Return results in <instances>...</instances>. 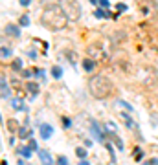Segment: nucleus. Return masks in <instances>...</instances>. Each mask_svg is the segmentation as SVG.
<instances>
[{
    "label": "nucleus",
    "mask_w": 158,
    "mask_h": 165,
    "mask_svg": "<svg viewBox=\"0 0 158 165\" xmlns=\"http://www.w3.org/2000/svg\"><path fill=\"white\" fill-rule=\"evenodd\" d=\"M7 57H11V50L2 46V59H7Z\"/></svg>",
    "instance_id": "nucleus-16"
},
{
    "label": "nucleus",
    "mask_w": 158,
    "mask_h": 165,
    "mask_svg": "<svg viewBox=\"0 0 158 165\" xmlns=\"http://www.w3.org/2000/svg\"><path fill=\"white\" fill-rule=\"evenodd\" d=\"M20 26H29V18L24 15V17H20Z\"/></svg>",
    "instance_id": "nucleus-21"
},
{
    "label": "nucleus",
    "mask_w": 158,
    "mask_h": 165,
    "mask_svg": "<svg viewBox=\"0 0 158 165\" xmlns=\"http://www.w3.org/2000/svg\"><path fill=\"white\" fill-rule=\"evenodd\" d=\"M90 2L94 4V6H97V4H99V0H90Z\"/></svg>",
    "instance_id": "nucleus-33"
},
{
    "label": "nucleus",
    "mask_w": 158,
    "mask_h": 165,
    "mask_svg": "<svg viewBox=\"0 0 158 165\" xmlns=\"http://www.w3.org/2000/svg\"><path fill=\"white\" fill-rule=\"evenodd\" d=\"M118 9H120V11H127V6H125V4H118Z\"/></svg>",
    "instance_id": "nucleus-29"
},
{
    "label": "nucleus",
    "mask_w": 158,
    "mask_h": 165,
    "mask_svg": "<svg viewBox=\"0 0 158 165\" xmlns=\"http://www.w3.org/2000/svg\"><path fill=\"white\" fill-rule=\"evenodd\" d=\"M57 4L61 6L63 11H65L68 20L76 22V20L81 18V6H79L77 0H57Z\"/></svg>",
    "instance_id": "nucleus-3"
},
{
    "label": "nucleus",
    "mask_w": 158,
    "mask_h": 165,
    "mask_svg": "<svg viewBox=\"0 0 158 165\" xmlns=\"http://www.w3.org/2000/svg\"><path fill=\"white\" fill-rule=\"evenodd\" d=\"M88 90H90L92 97L96 99H107L108 96H112L114 92V84L110 79H107L105 75H94L88 79Z\"/></svg>",
    "instance_id": "nucleus-2"
},
{
    "label": "nucleus",
    "mask_w": 158,
    "mask_h": 165,
    "mask_svg": "<svg viewBox=\"0 0 158 165\" xmlns=\"http://www.w3.org/2000/svg\"><path fill=\"white\" fill-rule=\"evenodd\" d=\"M13 70H22V61L20 59H15L13 61Z\"/></svg>",
    "instance_id": "nucleus-19"
},
{
    "label": "nucleus",
    "mask_w": 158,
    "mask_h": 165,
    "mask_svg": "<svg viewBox=\"0 0 158 165\" xmlns=\"http://www.w3.org/2000/svg\"><path fill=\"white\" fill-rule=\"evenodd\" d=\"M94 15H96V18H107V17H110V15L105 13L103 9H96V11H94Z\"/></svg>",
    "instance_id": "nucleus-14"
},
{
    "label": "nucleus",
    "mask_w": 158,
    "mask_h": 165,
    "mask_svg": "<svg viewBox=\"0 0 158 165\" xmlns=\"http://www.w3.org/2000/svg\"><path fill=\"white\" fill-rule=\"evenodd\" d=\"M120 105H121V107H125V110H132V107L129 103H125V101H120Z\"/></svg>",
    "instance_id": "nucleus-27"
},
{
    "label": "nucleus",
    "mask_w": 158,
    "mask_h": 165,
    "mask_svg": "<svg viewBox=\"0 0 158 165\" xmlns=\"http://www.w3.org/2000/svg\"><path fill=\"white\" fill-rule=\"evenodd\" d=\"M11 105H13V108H15V110H24V103H22V99H20V97H15L13 101H11Z\"/></svg>",
    "instance_id": "nucleus-11"
},
{
    "label": "nucleus",
    "mask_w": 158,
    "mask_h": 165,
    "mask_svg": "<svg viewBox=\"0 0 158 165\" xmlns=\"http://www.w3.org/2000/svg\"><path fill=\"white\" fill-rule=\"evenodd\" d=\"M26 90H28L29 94H33V96H37V94H39V84L29 81V83H26Z\"/></svg>",
    "instance_id": "nucleus-10"
},
{
    "label": "nucleus",
    "mask_w": 158,
    "mask_h": 165,
    "mask_svg": "<svg viewBox=\"0 0 158 165\" xmlns=\"http://www.w3.org/2000/svg\"><path fill=\"white\" fill-rule=\"evenodd\" d=\"M99 6H101L103 9H107V7H108V0H99Z\"/></svg>",
    "instance_id": "nucleus-26"
},
{
    "label": "nucleus",
    "mask_w": 158,
    "mask_h": 165,
    "mask_svg": "<svg viewBox=\"0 0 158 165\" xmlns=\"http://www.w3.org/2000/svg\"><path fill=\"white\" fill-rule=\"evenodd\" d=\"M29 4H31V0H20V6H24V7H28Z\"/></svg>",
    "instance_id": "nucleus-28"
},
{
    "label": "nucleus",
    "mask_w": 158,
    "mask_h": 165,
    "mask_svg": "<svg viewBox=\"0 0 158 165\" xmlns=\"http://www.w3.org/2000/svg\"><path fill=\"white\" fill-rule=\"evenodd\" d=\"M121 116H123V119H125V123H127V127H129V128H132V127H134V123H132V119H131L129 116H125V112H123Z\"/></svg>",
    "instance_id": "nucleus-17"
},
{
    "label": "nucleus",
    "mask_w": 158,
    "mask_h": 165,
    "mask_svg": "<svg viewBox=\"0 0 158 165\" xmlns=\"http://www.w3.org/2000/svg\"><path fill=\"white\" fill-rule=\"evenodd\" d=\"M31 151H33L31 147H20V149H18V154L24 156V158H29V156H31Z\"/></svg>",
    "instance_id": "nucleus-12"
},
{
    "label": "nucleus",
    "mask_w": 158,
    "mask_h": 165,
    "mask_svg": "<svg viewBox=\"0 0 158 165\" xmlns=\"http://www.w3.org/2000/svg\"><path fill=\"white\" fill-rule=\"evenodd\" d=\"M39 132H41V138H42V139H50L52 134H53V128H52L48 123H42L41 127H39Z\"/></svg>",
    "instance_id": "nucleus-4"
},
{
    "label": "nucleus",
    "mask_w": 158,
    "mask_h": 165,
    "mask_svg": "<svg viewBox=\"0 0 158 165\" xmlns=\"http://www.w3.org/2000/svg\"><path fill=\"white\" fill-rule=\"evenodd\" d=\"M76 154H77V156L81 158V160H85V158H86V151H85V149H81V147H79L77 151H76Z\"/></svg>",
    "instance_id": "nucleus-18"
},
{
    "label": "nucleus",
    "mask_w": 158,
    "mask_h": 165,
    "mask_svg": "<svg viewBox=\"0 0 158 165\" xmlns=\"http://www.w3.org/2000/svg\"><path fill=\"white\" fill-rule=\"evenodd\" d=\"M0 84H2V97H4V99H7L9 96H11V92H9V88H7V81H6V77H2Z\"/></svg>",
    "instance_id": "nucleus-9"
},
{
    "label": "nucleus",
    "mask_w": 158,
    "mask_h": 165,
    "mask_svg": "<svg viewBox=\"0 0 158 165\" xmlns=\"http://www.w3.org/2000/svg\"><path fill=\"white\" fill-rule=\"evenodd\" d=\"M79 165H88V162H86V160H81V162H79Z\"/></svg>",
    "instance_id": "nucleus-32"
},
{
    "label": "nucleus",
    "mask_w": 158,
    "mask_h": 165,
    "mask_svg": "<svg viewBox=\"0 0 158 165\" xmlns=\"http://www.w3.org/2000/svg\"><path fill=\"white\" fill-rule=\"evenodd\" d=\"M41 22L44 28L52 29V31H61V29L66 28V22H68V17L65 15V11L61 9V6H46L41 13Z\"/></svg>",
    "instance_id": "nucleus-1"
},
{
    "label": "nucleus",
    "mask_w": 158,
    "mask_h": 165,
    "mask_svg": "<svg viewBox=\"0 0 158 165\" xmlns=\"http://www.w3.org/2000/svg\"><path fill=\"white\" fill-rule=\"evenodd\" d=\"M7 128H9V130H11V132H15V130H17V128H18L17 121H15V119H9V121H7Z\"/></svg>",
    "instance_id": "nucleus-15"
},
{
    "label": "nucleus",
    "mask_w": 158,
    "mask_h": 165,
    "mask_svg": "<svg viewBox=\"0 0 158 165\" xmlns=\"http://www.w3.org/2000/svg\"><path fill=\"white\" fill-rule=\"evenodd\" d=\"M90 130H92V134H94V136H96L97 139H99V141H103V139H105V136L101 134V130H99V127H97V123H96V121H92Z\"/></svg>",
    "instance_id": "nucleus-7"
},
{
    "label": "nucleus",
    "mask_w": 158,
    "mask_h": 165,
    "mask_svg": "<svg viewBox=\"0 0 158 165\" xmlns=\"http://www.w3.org/2000/svg\"><path fill=\"white\" fill-rule=\"evenodd\" d=\"M29 147H31L33 151H39V147H37V141H35V139H31V141H29Z\"/></svg>",
    "instance_id": "nucleus-25"
},
{
    "label": "nucleus",
    "mask_w": 158,
    "mask_h": 165,
    "mask_svg": "<svg viewBox=\"0 0 158 165\" xmlns=\"http://www.w3.org/2000/svg\"><path fill=\"white\" fill-rule=\"evenodd\" d=\"M18 132H20V136H28V134H29V132L26 130V128H20V130H18Z\"/></svg>",
    "instance_id": "nucleus-31"
},
{
    "label": "nucleus",
    "mask_w": 158,
    "mask_h": 165,
    "mask_svg": "<svg viewBox=\"0 0 158 165\" xmlns=\"http://www.w3.org/2000/svg\"><path fill=\"white\" fill-rule=\"evenodd\" d=\"M39 158H41V163L42 165H53L52 154L48 152V151H39Z\"/></svg>",
    "instance_id": "nucleus-5"
},
{
    "label": "nucleus",
    "mask_w": 158,
    "mask_h": 165,
    "mask_svg": "<svg viewBox=\"0 0 158 165\" xmlns=\"http://www.w3.org/2000/svg\"><path fill=\"white\" fill-rule=\"evenodd\" d=\"M6 33H9L11 37H20V29H18V26H15V24H7Z\"/></svg>",
    "instance_id": "nucleus-6"
},
{
    "label": "nucleus",
    "mask_w": 158,
    "mask_h": 165,
    "mask_svg": "<svg viewBox=\"0 0 158 165\" xmlns=\"http://www.w3.org/2000/svg\"><path fill=\"white\" fill-rule=\"evenodd\" d=\"M20 165H26V163H22V162H20Z\"/></svg>",
    "instance_id": "nucleus-34"
},
{
    "label": "nucleus",
    "mask_w": 158,
    "mask_h": 165,
    "mask_svg": "<svg viewBox=\"0 0 158 165\" xmlns=\"http://www.w3.org/2000/svg\"><path fill=\"white\" fill-rule=\"evenodd\" d=\"M144 165H158V160H156V158H151L149 162H145Z\"/></svg>",
    "instance_id": "nucleus-23"
},
{
    "label": "nucleus",
    "mask_w": 158,
    "mask_h": 165,
    "mask_svg": "<svg viewBox=\"0 0 158 165\" xmlns=\"http://www.w3.org/2000/svg\"><path fill=\"white\" fill-rule=\"evenodd\" d=\"M134 158H136V160H142V158H144V152H142L140 149H136V154H134Z\"/></svg>",
    "instance_id": "nucleus-24"
},
{
    "label": "nucleus",
    "mask_w": 158,
    "mask_h": 165,
    "mask_svg": "<svg viewBox=\"0 0 158 165\" xmlns=\"http://www.w3.org/2000/svg\"><path fill=\"white\" fill-rule=\"evenodd\" d=\"M83 70H86V72H92L94 68H96V61L94 59H83Z\"/></svg>",
    "instance_id": "nucleus-8"
},
{
    "label": "nucleus",
    "mask_w": 158,
    "mask_h": 165,
    "mask_svg": "<svg viewBox=\"0 0 158 165\" xmlns=\"http://www.w3.org/2000/svg\"><path fill=\"white\" fill-rule=\"evenodd\" d=\"M88 53H90V55H97V53H99V52H97L96 48H90V50H88Z\"/></svg>",
    "instance_id": "nucleus-30"
},
{
    "label": "nucleus",
    "mask_w": 158,
    "mask_h": 165,
    "mask_svg": "<svg viewBox=\"0 0 158 165\" xmlns=\"http://www.w3.org/2000/svg\"><path fill=\"white\" fill-rule=\"evenodd\" d=\"M57 165H68L66 156H59V158H57Z\"/></svg>",
    "instance_id": "nucleus-20"
},
{
    "label": "nucleus",
    "mask_w": 158,
    "mask_h": 165,
    "mask_svg": "<svg viewBox=\"0 0 158 165\" xmlns=\"http://www.w3.org/2000/svg\"><path fill=\"white\" fill-rule=\"evenodd\" d=\"M63 127H65V128H70V127H72V121H70L68 117H65V119H63Z\"/></svg>",
    "instance_id": "nucleus-22"
},
{
    "label": "nucleus",
    "mask_w": 158,
    "mask_h": 165,
    "mask_svg": "<svg viewBox=\"0 0 158 165\" xmlns=\"http://www.w3.org/2000/svg\"><path fill=\"white\" fill-rule=\"evenodd\" d=\"M52 75H53V79H61L63 77V68L61 66H53L52 68Z\"/></svg>",
    "instance_id": "nucleus-13"
}]
</instances>
